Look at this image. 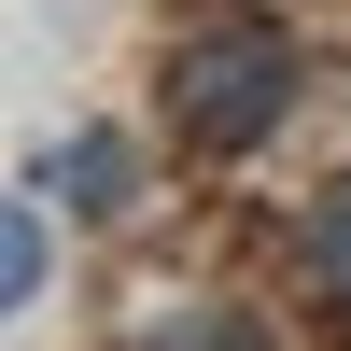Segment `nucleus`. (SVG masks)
Here are the masks:
<instances>
[{
    "instance_id": "1",
    "label": "nucleus",
    "mask_w": 351,
    "mask_h": 351,
    "mask_svg": "<svg viewBox=\"0 0 351 351\" xmlns=\"http://www.w3.org/2000/svg\"><path fill=\"white\" fill-rule=\"evenodd\" d=\"M309 99V43L281 14H211L169 43V127L197 141V155H253V141H281Z\"/></svg>"
},
{
    "instance_id": "2",
    "label": "nucleus",
    "mask_w": 351,
    "mask_h": 351,
    "mask_svg": "<svg viewBox=\"0 0 351 351\" xmlns=\"http://www.w3.org/2000/svg\"><path fill=\"white\" fill-rule=\"evenodd\" d=\"M28 183H43L56 211H84V225H127V211H141V141H127V127H71Z\"/></svg>"
},
{
    "instance_id": "3",
    "label": "nucleus",
    "mask_w": 351,
    "mask_h": 351,
    "mask_svg": "<svg viewBox=\"0 0 351 351\" xmlns=\"http://www.w3.org/2000/svg\"><path fill=\"white\" fill-rule=\"evenodd\" d=\"M295 281H309L324 309H351V169H337V183L295 211Z\"/></svg>"
},
{
    "instance_id": "4",
    "label": "nucleus",
    "mask_w": 351,
    "mask_h": 351,
    "mask_svg": "<svg viewBox=\"0 0 351 351\" xmlns=\"http://www.w3.org/2000/svg\"><path fill=\"white\" fill-rule=\"evenodd\" d=\"M141 351H267V324H253L239 295H183V309L141 324Z\"/></svg>"
},
{
    "instance_id": "5",
    "label": "nucleus",
    "mask_w": 351,
    "mask_h": 351,
    "mask_svg": "<svg viewBox=\"0 0 351 351\" xmlns=\"http://www.w3.org/2000/svg\"><path fill=\"white\" fill-rule=\"evenodd\" d=\"M43 211H56V197L28 183V197H14V239H0V295H14V309L43 295V267H56V225H43Z\"/></svg>"
}]
</instances>
